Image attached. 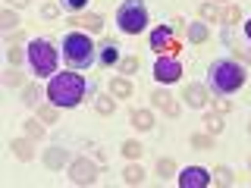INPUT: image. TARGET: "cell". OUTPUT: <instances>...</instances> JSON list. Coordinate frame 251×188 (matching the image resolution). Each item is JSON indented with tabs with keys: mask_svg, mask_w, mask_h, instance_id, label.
<instances>
[{
	"mask_svg": "<svg viewBox=\"0 0 251 188\" xmlns=\"http://www.w3.org/2000/svg\"><path fill=\"white\" fill-rule=\"evenodd\" d=\"M88 94V82L75 72H57L50 75V85H47V97H50L53 107H78Z\"/></svg>",
	"mask_w": 251,
	"mask_h": 188,
	"instance_id": "obj_1",
	"label": "cell"
},
{
	"mask_svg": "<svg viewBox=\"0 0 251 188\" xmlns=\"http://www.w3.org/2000/svg\"><path fill=\"white\" fill-rule=\"evenodd\" d=\"M207 75H210V88H214L220 97L235 94L242 85H245V69H242L235 60H217Z\"/></svg>",
	"mask_w": 251,
	"mask_h": 188,
	"instance_id": "obj_2",
	"label": "cell"
},
{
	"mask_svg": "<svg viewBox=\"0 0 251 188\" xmlns=\"http://www.w3.org/2000/svg\"><path fill=\"white\" fill-rule=\"evenodd\" d=\"M94 41L88 35H82V31H69L66 38H63V57L73 63L75 69H88L94 63Z\"/></svg>",
	"mask_w": 251,
	"mask_h": 188,
	"instance_id": "obj_3",
	"label": "cell"
},
{
	"mask_svg": "<svg viewBox=\"0 0 251 188\" xmlns=\"http://www.w3.org/2000/svg\"><path fill=\"white\" fill-rule=\"evenodd\" d=\"M28 63H31V72L35 75H57V50H53L50 41H44V38H35V41L28 44Z\"/></svg>",
	"mask_w": 251,
	"mask_h": 188,
	"instance_id": "obj_4",
	"label": "cell"
},
{
	"mask_svg": "<svg viewBox=\"0 0 251 188\" xmlns=\"http://www.w3.org/2000/svg\"><path fill=\"white\" fill-rule=\"evenodd\" d=\"M116 25H120L123 35H141L145 25H148L145 0H126L120 10H116Z\"/></svg>",
	"mask_w": 251,
	"mask_h": 188,
	"instance_id": "obj_5",
	"label": "cell"
},
{
	"mask_svg": "<svg viewBox=\"0 0 251 188\" xmlns=\"http://www.w3.org/2000/svg\"><path fill=\"white\" fill-rule=\"evenodd\" d=\"M154 78L160 85H173L182 78V63H179L176 57H160L154 63Z\"/></svg>",
	"mask_w": 251,
	"mask_h": 188,
	"instance_id": "obj_6",
	"label": "cell"
},
{
	"mask_svg": "<svg viewBox=\"0 0 251 188\" xmlns=\"http://www.w3.org/2000/svg\"><path fill=\"white\" fill-rule=\"evenodd\" d=\"M94 179H98V166H94L91 160H82V157H78L75 163H69V182L73 185H91Z\"/></svg>",
	"mask_w": 251,
	"mask_h": 188,
	"instance_id": "obj_7",
	"label": "cell"
},
{
	"mask_svg": "<svg viewBox=\"0 0 251 188\" xmlns=\"http://www.w3.org/2000/svg\"><path fill=\"white\" fill-rule=\"evenodd\" d=\"M151 50H160V53H167V50H176V25H157L151 31Z\"/></svg>",
	"mask_w": 251,
	"mask_h": 188,
	"instance_id": "obj_8",
	"label": "cell"
},
{
	"mask_svg": "<svg viewBox=\"0 0 251 188\" xmlns=\"http://www.w3.org/2000/svg\"><path fill=\"white\" fill-rule=\"evenodd\" d=\"M176 182L182 185V188H207L210 185V172L204 169V166H185L176 176Z\"/></svg>",
	"mask_w": 251,
	"mask_h": 188,
	"instance_id": "obj_9",
	"label": "cell"
},
{
	"mask_svg": "<svg viewBox=\"0 0 251 188\" xmlns=\"http://www.w3.org/2000/svg\"><path fill=\"white\" fill-rule=\"evenodd\" d=\"M182 100H185L188 107L201 110V107H207V104H210V94H207V88H204V85H185Z\"/></svg>",
	"mask_w": 251,
	"mask_h": 188,
	"instance_id": "obj_10",
	"label": "cell"
},
{
	"mask_svg": "<svg viewBox=\"0 0 251 188\" xmlns=\"http://www.w3.org/2000/svg\"><path fill=\"white\" fill-rule=\"evenodd\" d=\"M151 104H154L157 110H163L167 116H179V107H176V100H173V94H170V91H163V88L151 94Z\"/></svg>",
	"mask_w": 251,
	"mask_h": 188,
	"instance_id": "obj_11",
	"label": "cell"
},
{
	"mask_svg": "<svg viewBox=\"0 0 251 188\" xmlns=\"http://www.w3.org/2000/svg\"><path fill=\"white\" fill-rule=\"evenodd\" d=\"M69 25H82V28H88V31H100L104 28V19H100V16H94V13H88V16H73V19H69Z\"/></svg>",
	"mask_w": 251,
	"mask_h": 188,
	"instance_id": "obj_12",
	"label": "cell"
},
{
	"mask_svg": "<svg viewBox=\"0 0 251 188\" xmlns=\"http://www.w3.org/2000/svg\"><path fill=\"white\" fill-rule=\"evenodd\" d=\"M132 125L138 132H151L154 129V113L151 110H132Z\"/></svg>",
	"mask_w": 251,
	"mask_h": 188,
	"instance_id": "obj_13",
	"label": "cell"
},
{
	"mask_svg": "<svg viewBox=\"0 0 251 188\" xmlns=\"http://www.w3.org/2000/svg\"><path fill=\"white\" fill-rule=\"evenodd\" d=\"M120 47H116L113 41H107L104 47H100V66H120Z\"/></svg>",
	"mask_w": 251,
	"mask_h": 188,
	"instance_id": "obj_14",
	"label": "cell"
},
{
	"mask_svg": "<svg viewBox=\"0 0 251 188\" xmlns=\"http://www.w3.org/2000/svg\"><path fill=\"white\" fill-rule=\"evenodd\" d=\"M10 147H13V154L19 157V160H25V163L35 157V147H31V141H25V138H13Z\"/></svg>",
	"mask_w": 251,
	"mask_h": 188,
	"instance_id": "obj_15",
	"label": "cell"
},
{
	"mask_svg": "<svg viewBox=\"0 0 251 188\" xmlns=\"http://www.w3.org/2000/svg\"><path fill=\"white\" fill-rule=\"evenodd\" d=\"M110 94H113V97H132V82L123 78V75L110 78Z\"/></svg>",
	"mask_w": 251,
	"mask_h": 188,
	"instance_id": "obj_16",
	"label": "cell"
},
{
	"mask_svg": "<svg viewBox=\"0 0 251 188\" xmlns=\"http://www.w3.org/2000/svg\"><path fill=\"white\" fill-rule=\"evenodd\" d=\"M66 151H63V147H53V151H47L44 154V163H47V166H50V169H60L63 166V163H66Z\"/></svg>",
	"mask_w": 251,
	"mask_h": 188,
	"instance_id": "obj_17",
	"label": "cell"
},
{
	"mask_svg": "<svg viewBox=\"0 0 251 188\" xmlns=\"http://www.w3.org/2000/svg\"><path fill=\"white\" fill-rule=\"evenodd\" d=\"M207 35H210V31H207V25H201V22L188 25V41H192V44H204V41H207Z\"/></svg>",
	"mask_w": 251,
	"mask_h": 188,
	"instance_id": "obj_18",
	"label": "cell"
},
{
	"mask_svg": "<svg viewBox=\"0 0 251 188\" xmlns=\"http://www.w3.org/2000/svg\"><path fill=\"white\" fill-rule=\"evenodd\" d=\"M94 110H98L100 116H110V113L116 110V104H113V94H110V97H107V94H100V97L94 100Z\"/></svg>",
	"mask_w": 251,
	"mask_h": 188,
	"instance_id": "obj_19",
	"label": "cell"
},
{
	"mask_svg": "<svg viewBox=\"0 0 251 188\" xmlns=\"http://www.w3.org/2000/svg\"><path fill=\"white\" fill-rule=\"evenodd\" d=\"M204 125H207L210 135H220V132H223V116H220V113H207V116H204Z\"/></svg>",
	"mask_w": 251,
	"mask_h": 188,
	"instance_id": "obj_20",
	"label": "cell"
},
{
	"mask_svg": "<svg viewBox=\"0 0 251 188\" xmlns=\"http://www.w3.org/2000/svg\"><path fill=\"white\" fill-rule=\"evenodd\" d=\"M123 179H126L129 185H141V182H145V169H141V166H126Z\"/></svg>",
	"mask_w": 251,
	"mask_h": 188,
	"instance_id": "obj_21",
	"label": "cell"
},
{
	"mask_svg": "<svg viewBox=\"0 0 251 188\" xmlns=\"http://www.w3.org/2000/svg\"><path fill=\"white\" fill-rule=\"evenodd\" d=\"M141 154H145V147H141L138 141H123V157H129V160H138Z\"/></svg>",
	"mask_w": 251,
	"mask_h": 188,
	"instance_id": "obj_22",
	"label": "cell"
},
{
	"mask_svg": "<svg viewBox=\"0 0 251 188\" xmlns=\"http://www.w3.org/2000/svg\"><path fill=\"white\" fill-rule=\"evenodd\" d=\"M198 16H201L204 22H217L220 19V10H217V3H204L201 10H198Z\"/></svg>",
	"mask_w": 251,
	"mask_h": 188,
	"instance_id": "obj_23",
	"label": "cell"
},
{
	"mask_svg": "<svg viewBox=\"0 0 251 188\" xmlns=\"http://www.w3.org/2000/svg\"><path fill=\"white\" fill-rule=\"evenodd\" d=\"M220 19H223L226 25H235V22L242 19V10H239V6H226V10L220 13Z\"/></svg>",
	"mask_w": 251,
	"mask_h": 188,
	"instance_id": "obj_24",
	"label": "cell"
},
{
	"mask_svg": "<svg viewBox=\"0 0 251 188\" xmlns=\"http://www.w3.org/2000/svg\"><path fill=\"white\" fill-rule=\"evenodd\" d=\"M38 97H41V88H38V85H25V91H22V100H25L28 107H35Z\"/></svg>",
	"mask_w": 251,
	"mask_h": 188,
	"instance_id": "obj_25",
	"label": "cell"
},
{
	"mask_svg": "<svg viewBox=\"0 0 251 188\" xmlns=\"http://www.w3.org/2000/svg\"><path fill=\"white\" fill-rule=\"evenodd\" d=\"M192 147H198V151H210V147H214V138H210V135H192Z\"/></svg>",
	"mask_w": 251,
	"mask_h": 188,
	"instance_id": "obj_26",
	"label": "cell"
},
{
	"mask_svg": "<svg viewBox=\"0 0 251 188\" xmlns=\"http://www.w3.org/2000/svg\"><path fill=\"white\" fill-rule=\"evenodd\" d=\"M41 119H25V132H28V135L31 138H44V129H41Z\"/></svg>",
	"mask_w": 251,
	"mask_h": 188,
	"instance_id": "obj_27",
	"label": "cell"
},
{
	"mask_svg": "<svg viewBox=\"0 0 251 188\" xmlns=\"http://www.w3.org/2000/svg\"><path fill=\"white\" fill-rule=\"evenodd\" d=\"M157 176H160V179H173V176H176V166H173L170 160H160V163H157Z\"/></svg>",
	"mask_w": 251,
	"mask_h": 188,
	"instance_id": "obj_28",
	"label": "cell"
},
{
	"mask_svg": "<svg viewBox=\"0 0 251 188\" xmlns=\"http://www.w3.org/2000/svg\"><path fill=\"white\" fill-rule=\"evenodd\" d=\"M135 69H138V60H135V57H123V60H120V72H123V75H132Z\"/></svg>",
	"mask_w": 251,
	"mask_h": 188,
	"instance_id": "obj_29",
	"label": "cell"
},
{
	"mask_svg": "<svg viewBox=\"0 0 251 188\" xmlns=\"http://www.w3.org/2000/svg\"><path fill=\"white\" fill-rule=\"evenodd\" d=\"M38 119H41V122H57V107H41V110H38Z\"/></svg>",
	"mask_w": 251,
	"mask_h": 188,
	"instance_id": "obj_30",
	"label": "cell"
},
{
	"mask_svg": "<svg viewBox=\"0 0 251 188\" xmlns=\"http://www.w3.org/2000/svg\"><path fill=\"white\" fill-rule=\"evenodd\" d=\"M0 25H3V28H16V25H19L16 13L13 10H3V13H0Z\"/></svg>",
	"mask_w": 251,
	"mask_h": 188,
	"instance_id": "obj_31",
	"label": "cell"
},
{
	"mask_svg": "<svg viewBox=\"0 0 251 188\" xmlns=\"http://www.w3.org/2000/svg\"><path fill=\"white\" fill-rule=\"evenodd\" d=\"M22 57H25V53H22V50H19V47H16V44L10 47V50H6V60H10L13 66H19V63H22Z\"/></svg>",
	"mask_w": 251,
	"mask_h": 188,
	"instance_id": "obj_32",
	"label": "cell"
},
{
	"mask_svg": "<svg viewBox=\"0 0 251 188\" xmlns=\"http://www.w3.org/2000/svg\"><path fill=\"white\" fill-rule=\"evenodd\" d=\"M91 0H63V6H66V10H73V13H78V10H85V6H88Z\"/></svg>",
	"mask_w": 251,
	"mask_h": 188,
	"instance_id": "obj_33",
	"label": "cell"
},
{
	"mask_svg": "<svg viewBox=\"0 0 251 188\" xmlns=\"http://www.w3.org/2000/svg\"><path fill=\"white\" fill-rule=\"evenodd\" d=\"M3 82H6V85H19V82H22V75H19V69H10V72H6V75H3Z\"/></svg>",
	"mask_w": 251,
	"mask_h": 188,
	"instance_id": "obj_34",
	"label": "cell"
},
{
	"mask_svg": "<svg viewBox=\"0 0 251 188\" xmlns=\"http://www.w3.org/2000/svg\"><path fill=\"white\" fill-rule=\"evenodd\" d=\"M217 176H220V179H223V182H226V185H229V182H232V172H229V169H226V166H217Z\"/></svg>",
	"mask_w": 251,
	"mask_h": 188,
	"instance_id": "obj_35",
	"label": "cell"
},
{
	"mask_svg": "<svg viewBox=\"0 0 251 188\" xmlns=\"http://www.w3.org/2000/svg\"><path fill=\"white\" fill-rule=\"evenodd\" d=\"M41 13L47 16V19H53V16H57V13H60V6H57V3H47V6H44V10H41Z\"/></svg>",
	"mask_w": 251,
	"mask_h": 188,
	"instance_id": "obj_36",
	"label": "cell"
},
{
	"mask_svg": "<svg viewBox=\"0 0 251 188\" xmlns=\"http://www.w3.org/2000/svg\"><path fill=\"white\" fill-rule=\"evenodd\" d=\"M31 0H10V6H28Z\"/></svg>",
	"mask_w": 251,
	"mask_h": 188,
	"instance_id": "obj_37",
	"label": "cell"
},
{
	"mask_svg": "<svg viewBox=\"0 0 251 188\" xmlns=\"http://www.w3.org/2000/svg\"><path fill=\"white\" fill-rule=\"evenodd\" d=\"M239 57H242V60H245V63H251V50H242V53H239Z\"/></svg>",
	"mask_w": 251,
	"mask_h": 188,
	"instance_id": "obj_38",
	"label": "cell"
},
{
	"mask_svg": "<svg viewBox=\"0 0 251 188\" xmlns=\"http://www.w3.org/2000/svg\"><path fill=\"white\" fill-rule=\"evenodd\" d=\"M245 35H248V41H251V19L245 22Z\"/></svg>",
	"mask_w": 251,
	"mask_h": 188,
	"instance_id": "obj_39",
	"label": "cell"
},
{
	"mask_svg": "<svg viewBox=\"0 0 251 188\" xmlns=\"http://www.w3.org/2000/svg\"><path fill=\"white\" fill-rule=\"evenodd\" d=\"M248 169H251V163H248Z\"/></svg>",
	"mask_w": 251,
	"mask_h": 188,
	"instance_id": "obj_40",
	"label": "cell"
},
{
	"mask_svg": "<svg viewBox=\"0 0 251 188\" xmlns=\"http://www.w3.org/2000/svg\"><path fill=\"white\" fill-rule=\"evenodd\" d=\"M223 3H226V0H223Z\"/></svg>",
	"mask_w": 251,
	"mask_h": 188,
	"instance_id": "obj_41",
	"label": "cell"
}]
</instances>
